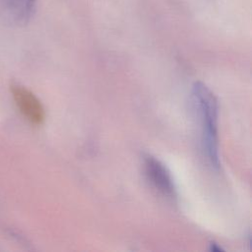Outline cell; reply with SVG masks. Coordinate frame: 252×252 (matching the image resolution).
Here are the masks:
<instances>
[{
    "label": "cell",
    "instance_id": "obj_2",
    "mask_svg": "<svg viewBox=\"0 0 252 252\" xmlns=\"http://www.w3.org/2000/svg\"><path fill=\"white\" fill-rule=\"evenodd\" d=\"M144 169L147 179L159 194L170 200L175 198L174 182L164 164L156 158L148 155L144 158Z\"/></svg>",
    "mask_w": 252,
    "mask_h": 252
},
{
    "label": "cell",
    "instance_id": "obj_5",
    "mask_svg": "<svg viewBox=\"0 0 252 252\" xmlns=\"http://www.w3.org/2000/svg\"><path fill=\"white\" fill-rule=\"evenodd\" d=\"M211 250H213V251H220L221 248L218 247L216 243H211Z\"/></svg>",
    "mask_w": 252,
    "mask_h": 252
},
{
    "label": "cell",
    "instance_id": "obj_4",
    "mask_svg": "<svg viewBox=\"0 0 252 252\" xmlns=\"http://www.w3.org/2000/svg\"><path fill=\"white\" fill-rule=\"evenodd\" d=\"M36 0H0V18L6 23L22 25L32 16Z\"/></svg>",
    "mask_w": 252,
    "mask_h": 252
},
{
    "label": "cell",
    "instance_id": "obj_3",
    "mask_svg": "<svg viewBox=\"0 0 252 252\" xmlns=\"http://www.w3.org/2000/svg\"><path fill=\"white\" fill-rule=\"evenodd\" d=\"M11 93L18 108L28 120L36 125L43 123L45 119L44 107L33 93L16 83L11 85Z\"/></svg>",
    "mask_w": 252,
    "mask_h": 252
},
{
    "label": "cell",
    "instance_id": "obj_1",
    "mask_svg": "<svg viewBox=\"0 0 252 252\" xmlns=\"http://www.w3.org/2000/svg\"><path fill=\"white\" fill-rule=\"evenodd\" d=\"M192 99L201 125V144L204 155L211 167L219 169L218 100L214 93L202 82L194 83Z\"/></svg>",
    "mask_w": 252,
    "mask_h": 252
}]
</instances>
